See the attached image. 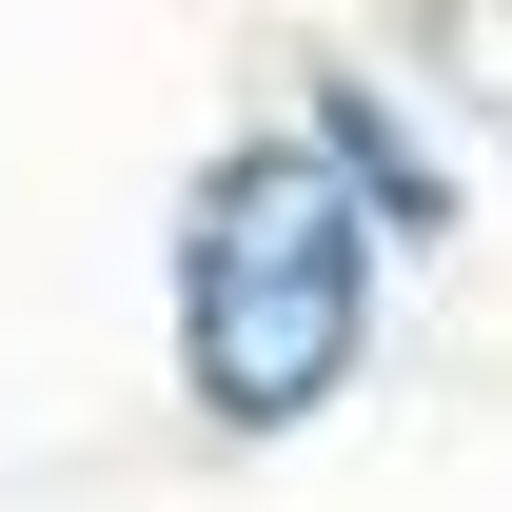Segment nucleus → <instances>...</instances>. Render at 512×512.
Segmentation results:
<instances>
[{"label": "nucleus", "instance_id": "1", "mask_svg": "<svg viewBox=\"0 0 512 512\" xmlns=\"http://www.w3.org/2000/svg\"><path fill=\"white\" fill-rule=\"evenodd\" d=\"M355 335H375V197L335 178L316 138H256L197 178L178 237V355L217 434H296L355 394Z\"/></svg>", "mask_w": 512, "mask_h": 512}]
</instances>
